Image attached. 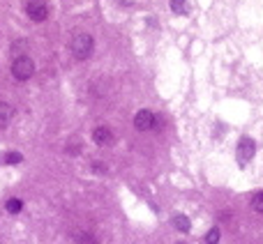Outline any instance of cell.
I'll return each mask as SVG.
<instances>
[{"label":"cell","instance_id":"obj_3","mask_svg":"<svg viewBox=\"0 0 263 244\" xmlns=\"http://www.w3.org/2000/svg\"><path fill=\"white\" fill-rule=\"evenodd\" d=\"M26 14L35 23H42L49 18V5H46L44 0H30V3L26 5Z\"/></svg>","mask_w":263,"mask_h":244},{"label":"cell","instance_id":"obj_2","mask_svg":"<svg viewBox=\"0 0 263 244\" xmlns=\"http://www.w3.org/2000/svg\"><path fill=\"white\" fill-rule=\"evenodd\" d=\"M32 74H35V62L28 55H16L12 62V76L16 81H28Z\"/></svg>","mask_w":263,"mask_h":244},{"label":"cell","instance_id":"obj_16","mask_svg":"<svg viewBox=\"0 0 263 244\" xmlns=\"http://www.w3.org/2000/svg\"><path fill=\"white\" fill-rule=\"evenodd\" d=\"M92 170H95V173H104V166H102V164H92Z\"/></svg>","mask_w":263,"mask_h":244},{"label":"cell","instance_id":"obj_15","mask_svg":"<svg viewBox=\"0 0 263 244\" xmlns=\"http://www.w3.org/2000/svg\"><path fill=\"white\" fill-rule=\"evenodd\" d=\"M23 46H26V49H28V41L18 39V41H14V44H12V51H14V53H18V51H23Z\"/></svg>","mask_w":263,"mask_h":244},{"label":"cell","instance_id":"obj_6","mask_svg":"<svg viewBox=\"0 0 263 244\" xmlns=\"http://www.w3.org/2000/svg\"><path fill=\"white\" fill-rule=\"evenodd\" d=\"M92 141L97 143V145H111L113 143V131H111L109 127H97L95 131H92Z\"/></svg>","mask_w":263,"mask_h":244},{"label":"cell","instance_id":"obj_10","mask_svg":"<svg viewBox=\"0 0 263 244\" xmlns=\"http://www.w3.org/2000/svg\"><path fill=\"white\" fill-rule=\"evenodd\" d=\"M171 9H173L175 14H189L187 0H171Z\"/></svg>","mask_w":263,"mask_h":244},{"label":"cell","instance_id":"obj_11","mask_svg":"<svg viewBox=\"0 0 263 244\" xmlns=\"http://www.w3.org/2000/svg\"><path fill=\"white\" fill-rule=\"evenodd\" d=\"M21 159H23L21 152H7V154H3V164H9V166L21 164Z\"/></svg>","mask_w":263,"mask_h":244},{"label":"cell","instance_id":"obj_8","mask_svg":"<svg viewBox=\"0 0 263 244\" xmlns=\"http://www.w3.org/2000/svg\"><path fill=\"white\" fill-rule=\"evenodd\" d=\"M173 226L180 230V233H189V228H192V221H189L185 214H175L173 216Z\"/></svg>","mask_w":263,"mask_h":244},{"label":"cell","instance_id":"obj_13","mask_svg":"<svg viewBox=\"0 0 263 244\" xmlns=\"http://www.w3.org/2000/svg\"><path fill=\"white\" fill-rule=\"evenodd\" d=\"M252 207H254V212L263 214V191H258L252 196Z\"/></svg>","mask_w":263,"mask_h":244},{"label":"cell","instance_id":"obj_4","mask_svg":"<svg viewBox=\"0 0 263 244\" xmlns=\"http://www.w3.org/2000/svg\"><path fill=\"white\" fill-rule=\"evenodd\" d=\"M155 122H157L155 113L148 108L138 110V113L134 115V127H136L138 131H150V129H155Z\"/></svg>","mask_w":263,"mask_h":244},{"label":"cell","instance_id":"obj_12","mask_svg":"<svg viewBox=\"0 0 263 244\" xmlns=\"http://www.w3.org/2000/svg\"><path fill=\"white\" fill-rule=\"evenodd\" d=\"M5 207H7V212H9V214H18V212L23 210V203L18 201V198H9V201H7V205H5Z\"/></svg>","mask_w":263,"mask_h":244},{"label":"cell","instance_id":"obj_17","mask_svg":"<svg viewBox=\"0 0 263 244\" xmlns=\"http://www.w3.org/2000/svg\"><path fill=\"white\" fill-rule=\"evenodd\" d=\"M178 244H183V242H178Z\"/></svg>","mask_w":263,"mask_h":244},{"label":"cell","instance_id":"obj_1","mask_svg":"<svg viewBox=\"0 0 263 244\" xmlns=\"http://www.w3.org/2000/svg\"><path fill=\"white\" fill-rule=\"evenodd\" d=\"M69 49H72V55L76 60H88L92 55V49H95V39L88 32H76L69 41Z\"/></svg>","mask_w":263,"mask_h":244},{"label":"cell","instance_id":"obj_5","mask_svg":"<svg viewBox=\"0 0 263 244\" xmlns=\"http://www.w3.org/2000/svg\"><path fill=\"white\" fill-rule=\"evenodd\" d=\"M254 152H256V143L252 141V138H240V143H238V159H240V164H247L249 159L254 157Z\"/></svg>","mask_w":263,"mask_h":244},{"label":"cell","instance_id":"obj_14","mask_svg":"<svg viewBox=\"0 0 263 244\" xmlns=\"http://www.w3.org/2000/svg\"><path fill=\"white\" fill-rule=\"evenodd\" d=\"M219 237H221L219 228H210L208 230V235H206V244H217L219 242Z\"/></svg>","mask_w":263,"mask_h":244},{"label":"cell","instance_id":"obj_7","mask_svg":"<svg viewBox=\"0 0 263 244\" xmlns=\"http://www.w3.org/2000/svg\"><path fill=\"white\" fill-rule=\"evenodd\" d=\"M14 118V108L12 104H7V101H0V129H5L9 122H12Z\"/></svg>","mask_w":263,"mask_h":244},{"label":"cell","instance_id":"obj_9","mask_svg":"<svg viewBox=\"0 0 263 244\" xmlns=\"http://www.w3.org/2000/svg\"><path fill=\"white\" fill-rule=\"evenodd\" d=\"M74 242H76V244H99V242H97V237H95V235H92V233H88V230H83V233H78Z\"/></svg>","mask_w":263,"mask_h":244}]
</instances>
